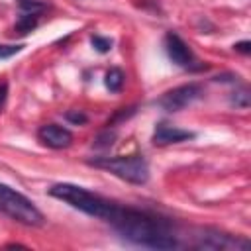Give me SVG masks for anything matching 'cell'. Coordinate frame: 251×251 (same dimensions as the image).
<instances>
[{
	"mask_svg": "<svg viewBox=\"0 0 251 251\" xmlns=\"http://www.w3.org/2000/svg\"><path fill=\"white\" fill-rule=\"evenodd\" d=\"M88 165L104 169L114 176L127 180L131 184H145L149 178V165L143 155H118V157H96Z\"/></svg>",
	"mask_w": 251,
	"mask_h": 251,
	"instance_id": "obj_3",
	"label": "cell"
},
{
	"mask_svg": "<svg viewBox=\"0 0 251 251\" xmlns=\"http://www.w3.org/2000/svg\"><path fill=\"white\" fill-rule=\"evenodd\" d=\"M190 247L194 249H212V251H237L247 249L249 241L239 235H231L226 231H218L212 227L196 229L190 241Z\"/></svg>",
	"mask_w": 251,
	"mask_h": 251,
	"instance_id": "obj_5",
	"label": "cell"
},
{
	"mask_svg": "<svg viewBox=\"0 0 251 251\" xmlns=\"http://www.w3.org/2000/svg\"><path fill=\"white\" fill-rule=\"evenodd\" d=\"M235 96L231 98V104H235L237 108H247L249 106V94H247V90L243 88V90H239V92H233Z\"/></svg>",
	"mask_w": 251,
	"mask_h": 251,
	"instance_id": "obj_14",
	"label": "cell"
},
{
	"mask_svg": "<svg viewBox=\"0 0 251 251\" xmlns=\"http://www.w3.org/2000/svg\"><path fill=\"white\" fill-rule=\"evenodd\" d=\"M124 78H126V75H124L122 69H110V71L106 73V78H104L106 88H108L110 92H118V90H122V86H124Z\"/></svg>",
	"mask_w": 251,
	"mask_h": 251,
	"instance_id": "obj_10",
	"label": "cell"
},
{
	"mask_svg": "<svg viewBox=\"0 0 251 251\" xmlns=\"http://www.w3.org/2000/svg\"><path fill=\"white\" fill-rule=\"evenodd\" d=\"M49 194L92 218H98V220H104L108 222L112 218V214L116 212L118 204L96 194V192H90L82 186H76V184H71V182H59V184H53L49 188Z\"/></svg>",
	"mask_w": 251,
	"mask_h": 251,
	"instance_id": "obj_2",
	"label": "cell"
},
{
	"mask_svg": "<svg viewBox=\"0 0 251 251\" xmlns=\"http://www.w3.org/2000/svg\"><path fill=\"white\" fill-rule=\"evenodd\" d=\"M233 49L239 51V53H245V55H247V53L251 51V43H249V41H239V43L233 45Z\"/></svg>",
	"mask_w": 251,
	"mask_h": 251,
	"instance_id": "obj_18",
	"label": "cell"
},
{
	"mask_svg": "<svg viewBox=\"0 0 251 251\" xmlns=\"http://www.w3.org/2000/svg\"><path fill=\"white\" fill-rule=\"evenodd\" d=\"M65 118H67L69 122L76 124V126L86 124V114H84V112H80V110H69V112L65 114Z\"/></svg>",
	"mask_w": 251,
	"mask_h": 251,
	"instance_id": "obj_15",
	"label": "cell"
},
{
	"mask_svg": "<svg viewBox=\"0 0 251 251\" xmlns=\"http://www.w3.org/2000/svg\"><path fill=\"white\" fill-rule=\"evenodd\" d=\"M165 51H167L169 59L175 65H178V67L188 69V67H194V63H196L194 53L190 51V47L176 33H173V31H169L165 35Z\"/></svg>",
	"mask_w": 251,
	"mask_h": 251,
	"instance_id": "obj_7",
	"label": "cell"
},
{
	"mask_svg": "<svg viewBox=\"0 0 251 251\" xmlns=\"http://www.w3.org/2000/svg\"><path fill=\"white\" fill-rule=\"evenodd\" d=\"M35 25H37V14H24V16H20V20L16 22V31H20V33H29Z\"/></svg>",
	"mask_w": 251,
	"mask_h": 251,
	"instance_id": "obj_11",
	"label": "cell"
},
{
	"mask_svg": "<svg viewBox=\"0 0 251 251\" xmlns=\"http://www.w3.org/2000/svg\"><path fill=\"white\" fill-rule=\"evenodd\" d=\"M200 96H202V86L198 82H188V84H180L165 92L159 98V106L167 112H180L186 106H190L194 100H198Z\"/></svg>",
	"mask_w": 251,
	"mask_h": 251,
	"instance_id": "obj_6",
	"label": "cell"
},
{
	"mask_svg": "<svg viewBox=\"0 0 251 251\" xmlns=\"http://www.w3.org/2000/svg\"><path fill=\"white\" fill-rule=\"evenodd\" d=\"M108 224L127 241L149 249H175L178 247V235L173 222L167 218L149 214L145 210L120 206L108 220Z\"/></svg>",
	"mask_w": 251,
	"mask_h": 251,
	"instance_id": "obj_1",
	"label": "cell"
},
{
	"mask_svg": "<svg viewBox=\"0 0 251 251\" xmlns=\"http://www.w3.org/2000/svg\"><path fill=\"white\" fill-rule=\"evenodd\" d=\"M0 212L24 226L39 227L45 224V218L39 212V208L27 196L6 184H0Z\"/></svg>",
	"mask_w": 251,
	"mask_h": 251,
	"instance_id": "obj_4",
	"label": "cell"
},
{
	"mask_svg": "<svg viewBox=\"0 0 251 251\" xmlns=\"http://www.w3.org/2000/svg\"><path fill=\"white\" fill-rule=\"evenodd\" d=\"M22 47H24V45H0V59H2V57H12V55L20 53Z\"/></svg>",
	"mask_w": 251,
	"mask_h": 251,
	"instance_id": "obj_16",
	"label": "cell"
},
{
	"mask_svg": "<svg viewBox=\"0 0 251 251\" xmlns=\"http://www.w3.org/2000/svg\"><path fill=\"white\" fill-rule=\"evenodd\" d=\"M20 8L25 14H39L45 8V4L39 2V0H20Z\"/></svg>",
	"mask_w": 251,
	"mask_h": 251,
	"instance_id": "obj_13",
	"label": "cell"
},
{
	"mask_svg": "<svg viewBox=\"0 0 251 251\" xmlns=\"http://www.w3.org/2000/svg\"><path fill=\"white\" fill-rule=\"evenodd\" d=\"M6 100H8V84L6 82H0V112L4 110Z\"/></svg>",
	"mask_w": 251,
	"mask_h": 251,
	"instance_id": "obj_17",
	"label": "cell"
},
{
	"mask_svg": "<svg viewBox=\"0 0 251 251\" xmlns=\"http://www.w3.org/2000/svg\"><path fill=\"white\" fill-rule=\"evenodd\" d=\"M90 43H92V45H94V49H96V51H100V53H106V51H110V49H112V39H110V37L92 35V37H90Z\"/></svg>",
	"mask_w": 251,
	"mask_h": 251,
	"instance_id": "obj_12",
	"label": "cell"
},
{
	"mask_svg": "<svg viewBox=\"0 0 251 251\" xmlns=\"http://www.w3.org/2000/svg\"><path fill=\"white\" fill-rule=\"evenodd\" d=\"M192 137H194V133L188 131V129L171 126L167 122H159L151 139H153L155 145H171V143H180V141H186V139H192Z\"/></svg>",
	"mask_w": 251,
	"mask_h": 251,
	"instance_id": "obj_9",
	"label": "cell"
},
{
	"mask_svg": "<svg viewBox=\"0 0 251 251\" xmlns=\"http://www.w3.org/2000/svg\"><path fill=\"white\" fill-rule=\"evenodd\" d=\"M37 137L43 145L51 147V149H65L73 143V133L63 127V126H57V124H45L39 127L37 131Z\"/></svg>",
	"mask_w": 251,
	"mask_h": 251,
	"instance_id": "obj_8",
	"label": "cell"
}]
</instances>
